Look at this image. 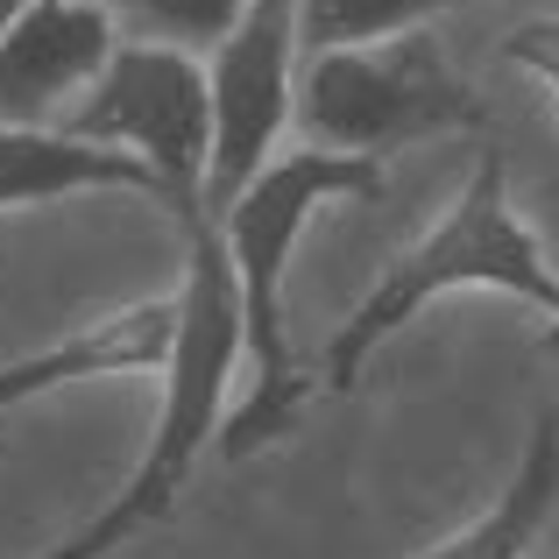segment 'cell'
<instances>
[{"label": "cell", "mask_w": 559, "mask_h": 559, "mask_svg": "<svg viewBox=\"0 0 559 559\" xmlns=\"http://www.w3.org/2000/svg\"><path fill=\"white\" fill-rule=\"evenodd\" d=\"M382 164L376 156H333V150H298L276 156L255 185L234 199V213L219 219L227 234L234 276H241V326H248V355H255V396L219 425V453L227 461H248L270 439H284L298 425V411L312 404L319 382L298 376L284 341V262L298 248L305 219L326 199H382Z\"/></svg>", "instance_id": "6da1fadb"}, {"label": "cell", "mask_w": 559, "mask_h": 559, "mask_svg": "<svg viewBox=\"0 0 559 559\" xmlns=\"http://www.w3.org/2000/svg\"><path fill=\"white\" fill-rule=\"evenodd\" d=\"M178 298H185V326H178V355L164 369V418H156L150 453H142V467L121 481V496L93 524H79L64 546L43 559H107L114 546L164 524L178 489L191 481V467H199V453L219 439V396H227L234 355L248 347V326H241V276H234L227 234L213 219L185 234V290Z\"/></svg>", "instance_id": "7a4b0ae2"}, {"label": "cell", "mask_w": 559, "mask_h": 559, "mask_svg": "<svg viewBox=\"0 0 559 559\" xmlns=\"http://www.w3.org/2000/svg\"><path fill=\"white\" fill-rule=\"evenodd\" d=\"M447 290H510V298H524V305L559 312V276L538 262V241L524 234V219L510 213L503 150H481V164H475V178H467V191L453 199V213L376 276V290L347 312V326H333L319 390L347 396L355 376H361V361H369L411 312H425V305L447 298Z\"/></svg>", "instance_id": "3957f363"}, {"label": "cell", "mask_w": 559, "mask_h": 559, "mask_svg": "<svg viewBox=\"0 0 559 559\" xmlns=\"http://www.w3.org/2000/svg\"><path fill=\"white\" fill-rule=\"evenodd\" d=\"M298 128L333 156H390L418 135L481 128V99L453 79L425 28L369 50H326L298 71Z\"/></svg>", "instance_id": "277c9868"}, {"label": "cell", "mask_w": 559, "mask_h": 559, "mask_svg": "<svg viewBox=\"0 0 559 559\" xmlns=\"http://www.w3.org/2000/svg\"><path fill=\"white\" fill-rule=\"evenodd\" d=\"M71 142L128 150L156 170L164 205L178 227H205V170H213V79L185 50H142L121 43L114 64L93 79V93L64 121Z\"/></svg>", "instance_id": "5b68a950"}, {"label": "cell", "mask_w": 559, "mask_h": 559, "mask_svg": "<svg viewBox=\"0 0 559 559\" xmlns=\"http://www.w3.org/2000/svg\"><path fill=\"white\" fill-rule=\"evenodd\" d=\"M298 8L305 0H248L241 28L213 50V170L205 219H227L234 199L270 170V142L298 114Z\"/></svg>", "instance_id": "8992f818"}, {"label": "cell", "mask_w": 559, "mask_h": 559, "mask_svg": "<svg viewBox=\"0 0 559 559\" xmlns=\"http://www.w3.org/2000/svg\"><path fill=\"white\" fill-rule=\"evenodd\" d=\"M114 50H121V36H114L107 8L28 0L22 22L0 36V128H28L64 93L93 85L114 64Z\"/></svg>", "instance_id": "52a82bcc"}, {"label": "cell", "mask_w": 559, "mask_h": 559, "mask_svg": "<svg viewBox=\"0 0 559 559\" xmlns=\"http://www.w3.org/2000/svg\"><path fill=\"white\" fill-rule=\"evenodd\" d=\"M178 326H185V298H135L121 312H107L99 326L64 333L43 355H22L0 369V411L28 404L43 390H64V382H99V376H164L178 355Z\"/></svg>", "instance_id": "ba28073f"}, {"label": "cell", "mask_w": 559, "mask_h": 559, "mask_svg": "<svg viewBox=\"0 0 559 559\" xmlns=\"http://www.w3.org/2000/svg\"><path fill=\"white\" fill-rule=\"evenodd\" d=\"M150 191L164 205V185L142 156L128 150H99V142H71L50 128H0V213L8 205H36V199H64V191Z\"/></svg>", "instance_id": "9c48e42d"}, {"label": "cell", "mask_w": 559, "mask_h": 559, "mask_svg": "<svg viewBox=\"0 0 559 559\" xmlns=\"http://www.w3.org/2000/svg\"><path fill=\"white\" fill-rule=\"evenodd\" d=\"M559 510V418L538 411L532 439H524V461L510 475V489L496 496V510H481L467 532H453L447 546L418 552V559H524L538 546V532Z\"/></svg>", "instance_id": "30bf717a"}, {"label": "cell", "mask_w": 559, "mask_h": 559, "mask_svg": "<svg viewBox=\"0 0 559 559\" xmlns=\"http://www.w3.org/2000/svg\"><path fill=\"white\" fill-rule=\"evenodd\" d=\"M248 0H107L114 36L142 43V50H219V43L241 28Z\"/></svg>", "instance_id": "8fae6325"}, {"label": "cell", "mask_w": 559, "mask_h": 559, "mask_svg": "<svg viewBox=\"0 0 559 559\" xmlns=\"http://www.w3.org/2000/svg\"><path fill=\"white\" fill-rule=\"evenodd\" d=\"M447 8H467V0H305L298 8V43H312V57L369 50V43H390V36L425 28Z\"/></svg>", "instance_id": "7c38bea8"}, {"label": "cell", "mask_w": 559, "mask_h": 559, "mask_svg": "<svg viewBox=\"0 0 559 559\" xmlns=\"http://www.w3.org/2000/svg\"><path fill=\"white\" fill-rule=\"evenodd\" d=\"M503 57H510V64H524V71H538V79H546V93L559 99V22L510 28V36H503Z\"/></svg>", "instance_id": "4fadbf2b"}, {"label": "cell", "mask_w": 559, "mask_h": 559, "mask_svg": "<svg viewBox=\"0 0 559 559\" xmlns=\"http://www.w3.org/2000/svg\"><path fill=\"white\" fill-rule=\"evenodd\" d=\"M22 8H28V0H0V36H8V28L22 22Z\"/></svg>", "instance_id": "5bb4252c"}, {"label": "cell", "mask_w": 559, "mask_h": 559, "mask_svg": "<svg viewBox=\"0 0 559 559\" xmlns=\"http://www.w3.org/2000/svg\"><path fill=\"white\" fill-rule=\"evenodd\" d=\"M552 319H559V312H552ZM546 355H559V326H552V333H546Z\"/></svg>", "instance_id": "9a60e30c"}, {"label": "cell", "mask_w": 559, "mask_h": 559, "mask_svg": "<svg viewBox=\"0 0 559 559\" xmlns=\"http://www.w3.org/2000/svg\"><path fill=\"white\" fill-rule=\"evenodd\" d=\"M71 8H107V0H71Z\"/></svg>", "instance_id": "2e32d148"}]
</instances>
